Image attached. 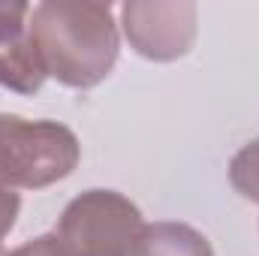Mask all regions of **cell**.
<instances>
[{
  "instance_id": "7a4b0ae2",
  "label": "cell",
  "mask_w": 259,
  "mask_h": 256,
  "mask_svg": "<svg viewBox=\"0 0 259 256\" xmlns=\"http://www.w3.org/2000/svg\"><path fill=\"white\" fill-rule=\"evenodd\" d=\"M81 145L58 121H27L0 115V184L39 190L64 181L78 166Z\"/></svg>"
},
{
  "instance_id": "277c9868",
  "label": "cell",
  "mask_w": 259,
  "mask_h": 256,
  "mask_svg": "<svg viewBox=\"0 0 259 256\" xmlns=\"http://www.w3.org/2000/svg\"><path fill=\"white\" fill-rule=\"evenodd\" d=\"M193 0H127L121 6V27L127 42L148 61L169 64L184 58L196 42Z\"/></svg>"
},
{
  "instance_id": "8992f818",
  "label": "cell",
  "mask_w": 259,
  "mask_h": 256,
  "mask_svg": "<svg viewBox=\"0 0 259 256\" xmlns=\"http://www.w3.org/2000/svg\"><path fill=\"white\" fill-rule=\"evenodd\" d=\"M133 256H214L208 238L187 223H151L145 226Z\"/></svg>"
},
{
  "instance_id": "52a82bcc",
  "label": "cell",
  "mask_w": 259,
  "mask_h": 256,
  "mask_svg": "<svg viewBox=\"0 0 259 256\" xmlns=\"http://www.w3.org/2000/svg\"><path fill=\"white\" fill-rule=\"evenodd\" d=\"M229 184L244 199L259 202V136L247 142L229 163Z\"/></svg>"
},
{
  "instance_id": "5b68a950",
  "label": "cell",
  "mask_w": 259,
  "mask_h": 256,
  "mask_svg": "<svg viewBox=\"0 0 259 256\" xmlns=\"http://www.w3.org/2000/svg\"><path fill=\"white\" fill-rule=\"evenodd\" d=\"M46 75L49 72L30 36V6L21 0H0V88L36 94Z\"/></svg>"
},
{
  "instance_id": "ba28073f",
  "label": "cell",
  "mask_w": 259,
  "mask_h": 256,
  "mask_svg": "<svg viewBox=\"0 0 259 256\" xmlns=\"http://www.w3.org/2000/svg\"><path fill=\"white\" fill-rule=\"evenodd\" d=\"M9 256H69L66 247L58 241V235H36L30 241H24L21 247H15Z\"/></svg>"
},
{
  "instance_id": "9c48e42d",
  "label": "cell",
  "mask_w": 259,
  "mask_h": 256,
  "mask_svg": "<svg viewBox=\"0 0 259 256\" xmlns=\"http://www.w3.org/2000/svg\"><path fill=\"white\" fill-rule=\"evenodd\" d=\"M18 211H21V196L12 190V187H3V184H0V241H3V238L9 235V229L15 226Z\"/></svg>"
},
{
  "instance_id": "3957f363",
  "label": "cell",
  "mask_w": 259,
  "mask_h": 256,
  "mask_svg": "<svg viewBox=\"0 0 259 256\" xmlns=\"http://www.w3.org/2000/svg\"><path fill=\"white\" fill-rule=\"evenodd\" d=\"M145 232L136 202L118 190H84L64 208L58 241L69 256H133Z\"/></svg>"
},
{
  "instance_id": "30bf717a",
  "label": "cell",
  "mask_w": 259,
  "mask_h": 256,
  "mask_svg": "<svg viewBox=\"0 0 259 256\" xmlns=\"http://www.w3.org/2000/svg\"><path fill=\"white\" fill-rule=\"evenodd\" d=\"M0 256H9V253H6V250H3V247H0Z\"/></svg>"
},
{
  "instance_id": "6da1fadb",
  "label": "cell",
  "mask_w": 259,
  "mask_h": 256,
  "mask_svg": "<svg viewBox=\"0 0 259 256\" xmlns=\"http://www.w3.org/2000/svg\"><path fill=\"white\" fill-rule=\"evenodd\" d=\"M30 36L46 72L64 88H97L118 61V21L109 3L46 0L30 6Z\"/></svg>"
}]
</instances>
